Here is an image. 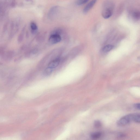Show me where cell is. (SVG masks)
<instances>
[{"instance_id": "1", "label": "cell", "mask_w": 140, "mask_h": 140, "mask_svg": "<svg viewBox=\"0 0 140 140\" xmlns=\"http://www.w3.org/2000/svg\"><path fill=\"white\" fill-rule=\"evenodd\" d=\"M132 122L139 123V114L135 113L125 115L119 120L117 123L118 126H123L127 125Z\"/></svg>"}, {"instance_id": "2", "label": "cell", "mask_w": 140, "mask_h": 140, "mask_svg": "<svg viewBox=\"0 0 140 140\" xmlns=\"http://www.w3.org/2000/svg\"><path fill=\"white\" fill-rule=\"evenodd\" d=\"M114 5L111 2H106L102 9V15L105 19H108L112 16L114 9Z\"/></svg>"}, {"instance_id": "3", "label": "cell", "mask_w": 140, "mask_h": 140, "mask_svg": "<svg viewBox=\"0 0 140 140\" xmlns=\"http://www.w3.org/2000/svg\"><path fill=\"white\" fill-rule=\"evenodd\" d=\"M61 40V36L60 35L52 34L50 37L49 41L50 44H55L60 42Z\"/></svg>"}, {"instance_id": "4", "label": "cell", "mask_w": 140, "mask_h": 140, "mask_svg": "<svg viewBox=\"0 0 140 140\" xmlns=\"http://www.w3.org/2000/svg\"><path fill=\"white\" fill-rule=\"evenodd\" d=\"M60 62L59 58H56L49 63L47 67L53 70L59 65Z\"/></svg>"}, {"instance_id": "5", "label": "cell", "mask_w": 140, "mask_h": 140, "mask_svg": "<svg viewBox=\"0 0 140 140\" xmlns=\"http://www.w3.org/2000/svg\"><path fill=\"white\" fill-rule=\"evenodd\" d=\"M59 7L58 6L53 7L50 10L48 13V16L49 18H54V16L57 14L59 10Z\"/></svg>"}, {"instance_id": "6", "label": "cell", "mask_w": 140, "mask_h": 140, "mask_svg": "<svg viewBox=\"0 0 140 140\" xmlns=\"http://www.w3.org/2000/svg\"><path fill=\"white\" fill-rule=\"evenodd\" d=\"M96 2V1H92L90 2L83 9V12L84 13H87L94 6Z\"/></svg>"}, {"instance_id": "7", "label": "cell", "mask_w": 140, "mask_h": 140, "mask_svg": "<svg viewBox=\"0 0 140 140\" xmlns=\"http://www.w3.org/2000/svg\"><path fill=\"white\" fill-rule=\"evenodd\" d=\"M102 133L101 132H97L92 133L91 135V137L93 140L97 139L101 137Z\"/></svg>"}, {"instance_id": "8", "label": "cell", "mask_w": 140, "mask_h": 140, "mask_svg": "<svg viewBox=\"0 0 140 140\" xmlns=\"http://www.w3.org/2000/svg\"><path fill=\"white\" fill-rule=\"evenodd\" d=\"M114 47L112 45L108 44L104 46L102 49V51L105 52H108L111 51Z\"/></svg>"}, {"instance_id": "9", "label": "cell", "mask_w": 140, "mask_h": 140, "mask_svg": "<svg viewBox=\"0 0 140 140\" xmlns=\"http://www.w3.org/2000/svg\"><path fill=\"white\" fill-rule=\"evenodd\" d=\"M31 27L33 33H36L38 29V27L35 22H32L31 23Z\"/></svg>"}, {"instance_id": "10", "label": "cell", "mask_w": 140, "mask_h": 140, "mask_svg": "<svg viewBox=\"0 0 140 140\" xmlns=\"http://www.w3.org/2000/svg\"><path fill=\"white\" fill-rule=\"evenodd\" d=\"M132 16L133 18L135 20H138L140 18V12L139 11H136L132 13Z\"/></svg>"}, {"instance_id": "11", "label": "cell", "mask_w": 140, "mask_h": 140, "mask_svg": "<svg viewBox=\"0 0 140 140\" xmlns=\"http://www.w3.org/2000/svg\"><path fill=\"white\" fill-rule=\"evenodd\" d=\"M53 70V69L47 67L45 70L44 74L46 75H49L51 74Z\"/></svg>"}, {"instance_id": "12", "label": "cell", "mask_w": 140, "mask_h": 140, "mask_svg": "<svg viewBox=\"0 0 140 140\" xmlns=\"http://www.w3.org/2000/svg\"><path fill=\"white\" fill-rule=\"evenodd\" d=\"M89 1L87 0H79L76 2V4L80 6L86 4Z\"/></svg>"}, {"instance_id": "13", "label": "cell", "mask_w": 140, "mask_h": 140, "mask_svg": "<svg viewBox=\"0 0 140 140\" xmlns=\"http://www.w3.org/2000/svg\"><path fill=\"white\" fill-rule=\"evenodd\" d=\"M94 125L95 127L99 128L102 126V123L99 121H96L94 123Z\"/></svg>"}, {"instance_id": "14", "label": "cell", "mask_w": 140, "mask_h": 140, "mask_svg": "<svg viewBox=\"0 0 140 140\" xmlns=\"http://www.w3.org/2000/svg\"><path fill=\"white\" fill-rule=\"evenodd\" d=\"M135 107L136 109H140V104H136L135 105Z\"/></svg>"}]
</instances>
